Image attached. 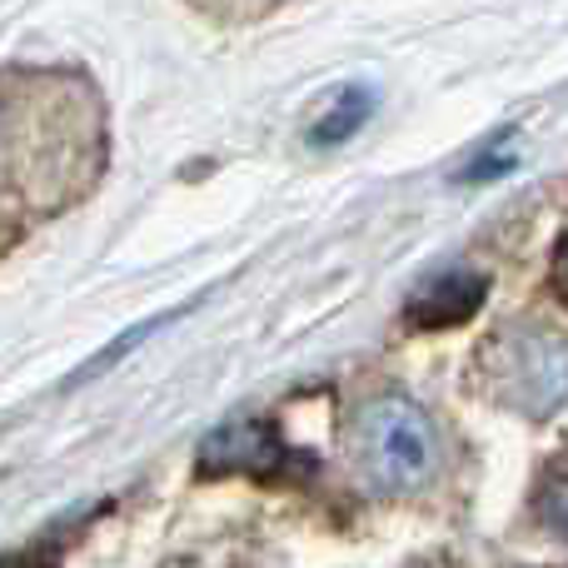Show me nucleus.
Masks as SVG:
<instances>
[{
  "label": "nucleus",
  "instance_id": "nucleus-7",
  "mask_svg": "<svg viewBox=\"0 0 568 568\" xmlns=\"http://www.w3.org/2000/svg\"><path fill=\"white\" fill-rule=\"evenodd\" d=\"M160 324H165V320H150V324H140V329L120 334V339H115V344H110V349H100V354H95V359H90V364H85V369H75V384H85V379H95V374H105V369H110V364H115V359H120V354H130V349H135V344H140V334L160 329Z\"/></svg>",
  "mask_w": 568,
  "mask_h": 568
},
{
  "label": "nucleus",
  "instance_id": "nucleus-3",
  "mask_svg": "<svg viewBox=\"0 0 568 568\" xmlns=\"http://www.w3.org/2000/svg\"><path fill=\"white\" fill-rule=\"evenodd\" d=\"M489 379L514 409L554 414L568 404V339L549 329L499 334L489 354Z\"/></svg>",
  "mask_w": 568,
  "mask_h": 568
},
{
  "label": "nucleus",
  "instance_id": "nucleus-5",
  "mask_svg": "<svg viewBox=\"0 0 568 568\" xmlns=\"http://www.w3.org/2000/svg\"><path fill=\"white\" fill-rule=\"evenodd\" d=\"M280 454L284 449L275 444V434L260 419H235L210 434L200 459H205V469H260L265 459H280Z\"/></svg>",
  "mask_w": 568,
  "mask_h": 568
},
{
  "label": "nucleus",
  "instance_id": "nucleus-8",
  "mask_svg": "<svg viewBox=\"0 0 568 568\" xmlns=\"http://www.w3.org/2000/svg\"><path fill=\"white\" fill-rule=\"evenodd\" d=\"M549 519H554V529H564V534H568V479H559V489H554V499H549Z\"/></svg>",
  "mask_w": 568,
  "mask_h": 568
},
{
  "label": "nucleus",
  "instance_id": "nucleus-6",
  "mask_svg": "<svg viewBox=\"0 0 568 568\" xmlns=\"http://www.w3.org/2000/svg\"><path fill=\"white\" fill-rule=\"evenodd\" d=\"M369 115H374V90L369 85H344L339 95L329 100V110L310 125V145H320V150L344 145V140H354L364 125H369Z\"/></svg>",
  "mask_w": 568,
  "mask_h": 568
},
{
  "label": "nucleus",
  "instance_id": "nucleus-9",
  "mask_svg": "<svg viewBox=\"0 0 568 568\" xmlns=\"http://www.w3.org/2000/svg\"><path fill=\"white\" fill-rule=\"evenodd\" d=\"M554 290L568 300V235L559 240V250H554Z\"/></svg>",
  "mask_w": 568,
  "mask_h": 568
},
{
  "label": "nucleus",
  "instance_id": "nucleus-4",
  "mask_svg": "<svg viewBox=\"0 0 568 568\" xmlns=\"http://www.w3.org/2000/svg\"><path fill=\"white\" fill-rule=\"evenodd\" d=\"M489 294V280L469 275V270H454V275L424 284L419 294L409 300V324L414 329H454V324L474 320Z\"/></svg>",
  "mask_w": 568,
  "mask_h": 568
},
{
  "label": "nucleus",
  "instance_id": "nucleus-1",
  "mask_svg": "<svg viewBox=\"0 0 568 568\" xmlns=\"http://www.w3.org/2000/svg\"><path fill=\"white\" fill-rule=\"evenodd\" d=\"M36 95H26V80L10 70L6 100V170L16 200L36 205L40 215L85 195L100 175L105 155V125H100L95 90L75 75L40 70L30 75Z\"/></svg>",
  "mask_w": 568,
  "mask_h": 568
},
{
  "label": "nucleus",
  "instance_id": "nucleus-2",
  "mask_svg": "<svg viewBox=\"0 0 568 568\" xmlns=\"http://www.w3.org/2000/svg\"><path fill=\"white\" fill-rule=\"evenodd\" d=\"M349 459L379 494H409L439 464V434L414 399L384 394L364 404L349 424Z\"/></svg>",
  "mask_w": 568,
  "mask_h": 568
}]
</instances>
